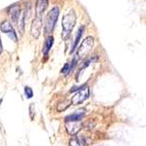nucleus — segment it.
I'll use <instances>...</instances> for the list:
<instances>
[{"instance_id": "nucleus-11", "label": "nucleus", "mask_w": 146, "mask_h": 146, "mask_svg": "<svg viewBox=\"0 0 146 146\" xmlns=\"http://www.w3.org/2000/svg\"><path fill=\"white\" fill-rule=\"evenodd\" d=\"M52 44H53V37L50 36L48 37L46 39V41H45V44H44V47H43V53L46 55L47 53H48V51L51 49L52 47Z\"/></svg>"}, {"instance_id": "nucleus-19", "label": "nucleus", "mask_w": 146, "mask_h": 146, "mask_svg": "<svg viewBox=\"0 0 146 146\" xmlns=\"http://www.w3.org/2000/svg\"><path fill=\"white\" fill-rule=\"evenodd\" d=\"M1 102H2V99H0V103H1Z\"/></svg>"}, {"instance_id": "nucleus-12", "label": "nucleus", "mask_w": 146, "mask_h": 146, "mask_svg": "<svg viewBox=\"0 0 146 146\" xmlns=\"http://www.w3.org/2000/svg\"><path fill=\"white\" fill-rule=\"evenodd\" d=\"M84 30H85V28H84V26H82V27H80V29H79L78 33H77V36H76V39H75V41H74V46H73V48H72V52L75 51L76 47H77V45H78L79 41H80V39H81V37H82V35H83Z\"/></svg>"}, {"instance_id": "nucleus-3", "label": "nucleus", "mask_w": 146, "mask_h": 146, "mask_svg": "<svg viewBox=\"0 0 146 146\" xmlns=\"http://www.w3.org/2000/svg\"><path fill=\"white\" fill-rule=\"evenodd\" d=\"M58 13L59 8L57 6L53 7L48 12V15L46 17V23H45V32L46 33H50L53 30L56 21H57V17H58Z\"/></svg>"}, {"instance_id": "nucleus-17", "label": "nucleus", "mask_w": 146, "mask_h": 146, "mask_svg": "<svg viewBox=\"0 0 146 146\" xmlns=\"http://www.w3.org/2000/svg\"><path fill=\"white\" fill-rule=\"evenodd\" d=\"M72 70V66L70 64V63H66L64 64V66L62 68V70H61V73L64 74V75H66V74L70 73V71Z\"/></svg>"}, {"instance_id": "nucleus-4", "label": "nucleus", "mask_w": 146, "mask_h": 146, "mask_svg": "<svg viewBox=\"0 0 146 146\" xmlns=\"http://www.w3.org/2000/svg\"><path fill=\"white\" fill-rule=\"evenodd\" d=\"M89 97V87L85 86V87H81L80 90L76 92V94L72 98V102L73 104H81L84 100H86Z\"/></svg>"}, {"instance_id": "nucleus-16", "label": "nucleus", "mask_w": 146, "mask_h": 146, "mask_svg": "<svg viewBox=\"0 0 146 146\" xmlns=\"http://www.w3.org/2000/svg\"><path fill=\"white\" fill-rule=\"evenodd\" d=\"M25 94L27 98H32L33 97V90L30 87H25Z\"/></svg>"}, {"instance_id": "nucleus-9", "label": "nucleus", "mask_w": 146, "mask_h": 146, "mask_svg": "<svg viewBox=\"0 0 146 146\" xmlns=\"http://www.w3.org/2000/svg\"><path fill=\"white\" fill-rule=\"evenodd\" d=\"M84 115H85V110H80L77 112L70 115L68 117H66V122H81V119H83Z\"/></svg>"}, {"instance_id": "nucleus-1", "label": "nucleus", "mask_w": 146, "mask_h": 146, "mask_svg": "<svg viewBox=\"0 0 146 146\" xmlns=\"http://www.w3.org/2000/svg\"><path fill=\"white\" fill-rule=\"evenodd\" d=\"M76 21H77V17H76V13L74 10H71V11H68V13L63 15V19H62V28H63V31H62V37L66 39L70 36L71 34L72 30L74 29L76 25Z\"/></svg>"}, {"instance_id": "nucleus-2", "label": "nucleus", "mask_w": 146, "mask_h": 146, "mask_svg": "<svg viewBox=\"0 0 146 146\" xmlns=\"http://www.w3.org/2000/svg\"><path fill=\"white\" fill-rule=\"evenodd\" d=\"M93 45H94V38L91 36L87 37L83 40L81 46L79 47L78 52H77V56L78 58H84L86 55L90 53V51L92 50Z\"/></svg>"}, {"instance_id": "nucleus-7", "label": "nucleus", "mask_w": 146, "mask_h": 146, "mask_svg": "<svg viewBox=\"0 0 146 146\" xmlns=\"http://www.w3.org/2000/svg\"><path fill=\"white\" fill-rule=\"evenodd\" d=\"M66 131L70 135H76L81 130V122H66Z\"/></svg>"}, {"instance_id": "nucleus-10", "label": "nucleus", "mask_w": 146, "mask_h": 146, "mask_svg": "<svg viewBox=\"0 0 146 146\" xmlns=\"http://www.w3.org/2000/svg\"><path fill=\"white\" fill-rule=\"evenodd\" d=\"M20 6L19 5H13L11 6L9 9V17L11 19V21L13 23H17V20H19V17H20Z\"/></svg>"}, {"instance_id": "nucleus-6", "label": "nucleus", "mask_w": 146, "mask_h": 146, "mask_svg": "<svg viewBox=\"0 0 146 146\" xmlns=\"http://www.w3.org/2000/svg\"><path fill=\"white\" fill-rule=\"evenodd\" d=\"M42 28V19L41 17H35L31 26V34L34 38H38L41 33Z\"/></svg>"}, {"instance_id": "nucleus-14", "label": "nucleus", "mask_w": 146, "mask_h": 146, "mask_svg": "<svg viewBox=\"0 0 146 146\" xmlns=\"http://www.w3.org/2000/svg\"><path fill=\"white\" fill-rule=\"evenodd\" d=\"M25 17H26V15L25 12H21L20 13V17L17 20V28L20 30L21 33H24V25H25Z\"/></svg>"}, {"instance_id": "nucleus-5", "label": "nucleus", "mask_w": 146, "mask_h": 146, "mask_svg": "<svg viewBox=\"0 0 146 146\" xmlns=\"http://www.w3.org/2000/svg\"><path fill=\"white\" fill-rule=\"evenodd\" d=\"M0 28H1V31L3 32V33H6V34H8V36L11 38L12 40L15 42L17 41V34H15V30H13V28H12V26L10 25L9 22H7V21H4V22L1 23V26H0Z\"/></svg>"}, {"instance_id": "nucleus-18", "label": "nucleus", "mask_w": 146, "mask_h": 146, "mask_svg": "<svg viewBox=\"0 0 146 146\" xmlns=\"http://www.w3.org/2000/svg\"><path fill=\"white\" fill-rule=\"evenodd\" d=\"M2 52V44H1V40H0V53Z\"/></svg>"}, {"instance_id": "nucleus-8", "label": "nucleus", "mask_w": 146, "mask_h": 146, "mask_svg": "<svg viewBox=\"0 0 146 146\" xmlns=\"http://www.w3.org/2000/svg\"><path fill=\"white\" fill-rule=\"evenodd\" d=\"M47 4H48V0H37V2H36V17H41L44 10L46 9Z\"/></svg>"}, {"instance_id": "nucleus-13", "label": "nucleus", "mask_w": 146, "mask_h": 146, "mask_svg": "<svg viewBox=\"0 0 146 146\" xmlns=\"http://www.w3.org/2000/svg\"><path fill=\"white\" fill-rule=\"evenodd\" d=\"M68 146H85V142H84V140L82 138L76 137V138L71 139Z\"/></svg>"}, {"instance_id": "nucleus-15", "label": "nucleus", "mask_w": 146, "mask_h": 146, "mask_svg": "<svg viewBox=\"0 0 146 146\" xmlns=\"http://www.w3.org/2000/svg\"><path fill=\"white\" fill-rule=\"evenodd\" d=\"M70 105H71V102H70L68 100H66V101H63V102L59 103V104L57 105V110H58V111H63V110H66Z\"/></svg>"}]
</instances>
